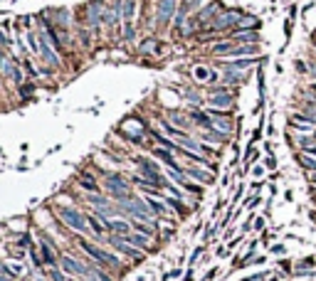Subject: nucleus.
<instances>
[{
	"label": "nucleus",
	"instance_id": "dca6fc26",
	"mask_svg": "<svg viewBox=\"0 0 316 281\" xmlns=\"http://www.w3.org/2000/svg\"><path fill=\"white\" fill-rule=\"evenodd\" d=\"M203 252H205L203 247H198V249H193V254H190V264H195V261H198V259L203 256Z\"/></svg>",
	"mask_w": 316,
	"mask_h": 281
},
{
	"label": "nucleus",
	"instance_id": "4be33fe9",
	"mask_svg": "<svg viewBox=\"0 0 316 281\" xmlns=\"http://www.w3.org/2000/svg\"><path fill=\"white\" fill-rule=\"evenodd\" d=\"M3 96H5V79L0 77V99H3Z\"/></svg>",
	"mask_w": 316,
	"mask_h": 281
},
{
	"label": "nucleus",
	"instance_id": "7ed1b4c3",
	"mask_svg": "<svg viewBox=\"0 0 316 281\" xmlns=\"http://www.w3.org/2000/svg\"><path fill=\"white\" fill-rule=\"evenodd\" d=\"M186 178L188 180H195V183H200L205 188H210V185L218 183V175L213 170H208L205 166H186Z\"/></svg>",
	"mask_w": 316,
	"mask_h": 281
},
{
	"label": "nucleus",
	"instance_id": "cd10ccee",
	"mask_svg": "<svg viewBox=\"0 0 316 281\" xmlns=\"http://www.w3.org/2000/svg\"><path fill=\"white\" fill-rule=\"evenodd\" d=\"M0 15H3V10H0Z\"/></svg>",
	"mask_w": 316,
	"mask_h": 281
},
{
	"label": "nucleus",
	"instance_id": "412c9836",
	"mask_svg": "<svg viewBox=\"0 0 316 281\" xmlns=\"http://www.w3.org/2000/svg\"><path fill=\"white\" fill-rule=\"evenodd\" d=\"M262 143H264V146H262L264 153H272V140H262Z\"/></svg>",
	"mask_w": 316,
	"mask_h": 281
},
{
	"label": "nucleus",
	"instance_id": "20e7f679",
	"mask_svg": "<svg viewBox=\"0 0 316 281\" xmlns=\"http://www.w3.org/2000/svg\"><path fill=\"white\" fill-rule=\"evenodd\" d=\"M181 96H183V109H203L205 106V91H203V86L200 89H193V86H188V89H181Z\"/></svg>",
	"mask_w": 316,
	"mask_h": 281
},
{
	"label": "nucleus",
	"instance_id": "a211bd4d",
	"mask_svg": "<svg viewBox=\"0 0 316 281\" xmlns=\"http://www.w3.org/2000/svg\"><path fill=\"white\" fill-rule=\"evenodd\" d=\"M181 274H183V271H181V269H173V271H171V274H166V276H163V281H168V279H178V276H181Z\"/></svg>",
	"mask_w": 316,
	"mask_h": 281
},
{
	"label": "nucleus",
	"instance_id": "6e6552de",
	"mask_svg": "<svg viewBox=\"0 0 316 281\" xmlns=\"http://www.w3.org/2000/svg\"><path fill=\"white\" fill-rule=\"evenodd\" d=\"M262 166L267 168V173H274V170H277V156H274V153H267V156L262 158Z\"/></svg>",
	"mask_w": 316,
	"mask_h": 281
},
{
	"label": "nucleus",
	"instance_id": "a878e982",
	"mask_svg": "<svg viewBox=\"0 0 316 281\" xmlns=\"http://www.w3.org/2000/svg\"><path fill=\"white\" fill-rule=\"evenodd\" d=\"M0 281H15L13 276H5V274H0Z\"/></svg>",
	"mask_w": 316,
	"mask_h": 281
},
{
	"label": "nucleus",
	"instance_id": "f03ea898",
	"mask_svg": "<svg viewBox=\"0 0 316 281\" xmlns=\"http://www.w3.org/2000/svg\"><path fill=\"white\" fill-rule=\"evenodd\" d=\"M181 0H153V35L171 30Z\"/></svg>",
	"mask_w": 316,
	"mask_h": 281
},
{
	"label": "nucleus",
	"instance_id": "9b49d317",
	"mask_svg": "<svg viewBox=\"0 0 316 281\" xmlns=\"http://www.w3.org/2000/svg\"><path fill=\"white\" fill-rule=\"evenodd\" d=\"M306 99H311V101H316V82H311V84H306Z\"/></svg>",
	"mask_w": 316,
	"mask_h": 281
},
{
	"label": "nucleus",
	"instance_id": "aec40b11",
	"mask_svg": "<svg viewBox=\"0 0 316 281\" xmlns=\"http://www.w3.org/2000/svg\"><path fill=\"white\" fill-rule=\"evenodd\" d=\"M296 13H299V8H296V5H289V20H294Z\"/></svg>",
	"mask_w": 316,
	"mask_h": 281
},
{
	"label": "nucleus",
	"instance_id": "423d86ee",
	"mask_svg": "<svg viewBox=\"0 0 316 281\" xmlns=\"http://www.w3.org/2000/svg\"><path fill=\"white\" fill-rule=\"evenodd\" d=\"M104 227H106V232H111V234H128V232H131V220H128V217H114V220H109Z\"/></svg>",
	"mask_w": 316,
	"mask_h": 281
},
{
	"label": "nucleus",
	"instance_id": "1a4fd4ad",
	"mask_svg": "<svg viewBox=\"0 0 316 281\" xmlns=\"http://www.w3.org/2000/svg\"><path fill=\"white\" fill-rule=\"evenodd\" d=\"M264 170H267V168H264L262 163H254V166H252V175H254V180H259V178L264 175Z\"/></svg>",
	"mask_w": 316,
	"mask_h": 281
},
{
	"label": "nucleus",
	"instance_id": "f8f14e48",
	"mask_svg": "<svg viewBox=\"0 0 316 281\" xmlns=\"http://www.w3.org/2000/svg\"><path fill=\"white\" fill-rule=\"evenodd\" d=\"M264 225H267V220H264V217H254V220H252V229H259V232H262V229H264Z\"/></svg>",
	"mask_w": 316,
	"mask_h": 281
},
{
	"label": "nucleus",
	"instance_id": "f3484780",
	"mask_svg": "<svg viewBox=\"0 0 316 281\" xmlns=\"http://www.w3.org/2000/svg\"><path fill=\"white\" fill-rule=\"evenodd\" d=\"M218 271H220V269H218V266H213V269H210V271H208V274L203 276V281H213V279L218 276Z\"/></svg>",
	"mask_w": 316,
	"mask_h": 281
},
{
	"label": "nucleus",
	"instance_id": "9d476101",
	"mask_svg": "<svg viewBox=\"0 0 316 281\" xmlns=\"http://www.w3.org/2000/svg\"><path fill=\"white\" fill-rule=\"evenodd\" d=\"M272 237H274V232H272V229H262V237H259V242H262L264 247H269Z\"/></svg>",
	"mask_w": 316,
	"mask_h": 281
},
{
	"label": "nucleus",
	"instance_id": "5701e85b",
	"mask_svg": "<svg viewBox=\"0 0 316 281\" xmlns=\"http://www.w3.org/2000/svg\"><path fill=\"white\" fill-rule=\"evenodd\" d=\"M279 266H282V269H284V271H291V264H289V261H286V259H282V264H279Z\"/></svg>",
	"mask_w": 316,
	"mask_h": 281
},
{
	"label": "nucleus",
	"instance_id": "393cba45",
	"mask_svg": "<svg viewBox=\"0 0 316 281\" xmlns=\"http://www.w3.org/2000/svg\"><path fill=\"white\" fill-rule=\"evenodd\" d=\"M183 281H193V271H190V269H188V274L183 276Z\"/></svg>",
	"mask_w": 316,
	"mask_h": 281
},
{
	"label": "nucleus",
	"instance_id": "6ab92c4d",
	"mask_svg": "<svg viewBox=\"0 0 316 281\" xmlns=\"http://www.w3.org/2000/svg\"><path fill=\"white\" fill-rule=\"evenodd\" d=\"M232 178H235L232 173H225V178H222V185H225V188H230V185H232V183H230Z\"/></svg>",
	"mask_w": 316,
	"mask_h": 281
},
{
	"label": "nucleus",
	"instance_id": "2eb2a0df",
	"mask_svg": "<svg viewBox=\"0 0 316 281\" xmlns=\"http://www.w3.org/2000/svg\"><path fill=\"white\" fill-rule=\"evenodd\" d=\"M269 252H272V254H284V252H286V247L279 242V244H272V247H269Z\"/></svg>",
	"mask_w": 316,
	"mask_h": 281
},
{
	"label": "nucleus",
	"instance_id": "b1692460",
	"mask_svg": "<svg viewBox=\"0 0 316 281\" xmlns=\"http://www.w3.org/2000/svg\"><path fill=\"white\" fill-rule=\"evenodd\" d=\"M262 183H264V180H254V183H252V190H254V193H257V190H259V188H262Z\"/></svg>",
	"mask_w": 316,
	"mask_h": 281
},
{
	"label": "nucleus",
	"instance_id": "f257e3e1",
	"mask_svg": "<svg viewBox=\"0 0 316 281\" xmlns=\"http://www.w3.org/2000/svg\"><path fill=\"white\" fill-rule=\"evenodd\" d=\"M101 190H104L116 205L124 202V200H128V197L136 193L131 178H128L124 170H111V168L101 175Z\"/></svg>",
	"mask_w": 316,
	"mask_h": 281
},
{
	"label": "nucleus",
	"instance_id": "0eeeda50",
	"mask_svg": "<svg viewBox=\"0 0 316 281\" xmlns=\"http://www.w3.org/2000/svg\"><path fill=\"white\" fill-rule=\"evenodd\" d=\"M136 10H138V0H121V20L124 23H136Z\"/></svg>",
	"mask_w": 316,
	"mask_h": 281
},
{
	"label": "nucleus",
	"instance_id": "bb28decb",
	"mask_svg": "<svg viewBox=\"0 0 316 281\" xmlns=\"http://www.w3.org/2000/svg\"><path fill=\"white\" fill-rule=\"evenodd\" d=\"M0 244H3V237H0Z\"/></svg>",
	"mask_w": 316,
	"mask_h": 281
},
{
	"label": "nucleus",
	"instance_id": "39448f33",
	"mask_svg": "<svg viewBox=\"0 0 316 281\" xmlns=\"http://www.w3.org/2000/svg\"><path fill=\"white\" fill-rule=\"evenodd\" d=\"M294 161L299 163V168L309 175H316V156L306 153V151H294Z\"/></svg>",
	"mask_w": 316,
	"mask_h": 281
},
{
	"label": "nucleus",
	"instance_id": "ddd939ff",
	"mask_svg": "<svg viewBox=\"0 0 316 281\" xmlns=\"http://www.w3.org/2000/svg\"><path fill=\"white\" fill-rule=\"evenodd\" d=\"M257 140H262V126H257V128H254V133H252V138H250V143L254 146Z\"/></svg>",
	"mask_w": 316,
	"mask_h": 281
},
{
	"label": "nucleus",
	"instance_id": "4468645a",
	"mask_svg": "<svg viewBox=\"0 0 316 281\" xmlns=\"http://www.w3.org/2000/svg\"><path fill=\"white\" fill-rule=\"evenodd\" d=\"M242 193H245V185H242V183H237V190H235V195H232V205L242 197Z\"/></svg>",
	"mask_w": 316,
	"mask_h": 281
}]
</instances>
